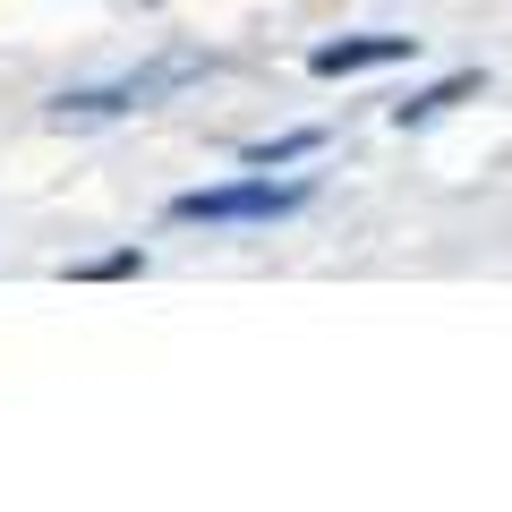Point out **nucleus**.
<instances>
[{"label": "nucleus", "mask_w": 512, "mask_h": 512, "mask_svg": "<svg viewBox=\"0 0 512 512\" xmlns=\"http://www.w3.org/2000/svg\"><path fill=\"white\" fill-rule=\"evenodd\" d=\"M205 77H214V52H163V60H146V69L103 77V86L52 94V120H60V128H111V120H128V111H154L163 94L205 86Z\"/></svg>", "instance_id": "nucleus-1"}, {"label": "nucleus", "mask_w": 512, "mask_h": 512, "mask_svg": "<svg viewBox=\"0 0 512 512\" xmlns=\"http://www.w3.org/2000/svg\"><path fill=\"white\" fill-rule=\"evenodd\" d=\"M316 205V180H274V171H239V180L188 188V197L163 205V222L180 231H265V222H291Z\"/></svg>", "instance_id": "nucleus-2"}, {"label": "nucleus", "mask_w": 512, "mask_h": 512, "mask_svg": "<svg viewBox=\"0 0 512 512\" xmlns=\"http://www.w3.org/2000/svg\"><path fill=\"white\" fill-rule=\"evenodd\" d=\"M419 60V35H333L308 52V77H367V69H402Z\"/></svg>", "instance_id": "nucleus-3"}, {"label": "nucleus", "mask_w": 512, "mask_h": 512, "mask_svg": "<svg viewBox=\"0 0 512 512\" xmlns=\"http://www.w3.org/2000/svg\"><path fill=\"white\" fill-rule=\"evenodd\" d=\"M478 86H487V77H478V69H453V77H436V86H419V94H402V103L384 111V120L402 128V137H410V128H436L444 111H453V103H470Z\"/></svg>", "instance_id": "nucleus-4"}, {"label": "nucleus", "mask_w": 512, "mask_h": 512, "mask_svg": "<svg viewBox=\"0 0 512 512\" xmlns=\"http://www.w3.org/2000/svg\"><path fill=\"white\" fill-rule=\"evenodd\" d=\"M325 146H333V128H282V137H248L239 163L248 171H291V163H316Z\"/></svg>", "instance_id": "nucleus-5"}, {"label": "nucleus", "mask_w": 512, "mask_h": 512, "mask_svg": "<svg viewBox=\"0 0 512 512\" xmlns=\"http://www.w3.org/2000/svg\"><path fill=\"white\" fill-rule=\"evenodd\" d=\"M128 274H146V248H111L94 265H77V282H128Z\"/></svg>", "instance_id": "nucleus-6"}]
</instances>
